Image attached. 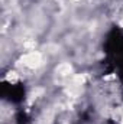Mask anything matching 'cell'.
<instances>
[{
	"label": "cell",
	"instance_id": "obj_1",
	"mask_svg": "<svg viewBox=\"0 0 123 124\" xmlns=\"http://www.w3.org/2000/svg\"><path fill=\"white\" fill-rule=\"evenodd\" d=\"M20 61L23 63V66H26L29 69H35L44 63V55L41 52H36V51H29L26 55L22 56Z\"/></svg>",
	"mask_w": 123,
	"mask_h": 124
},
{
	"label": "cell",
	"instance_id": "obj_2",
	"mask_svg": "<svg viewBox=\"0 0 123 124\" xmlns=\"http://www.w3.org/2000/svg\"><path fill=\"white\" fill-rule=\"evenodd\" d=\"M57 78L60 81H71L72 78V68L70 63H62L57 68Z\"/></svg>",
	"mask_w": 123,
	"mask_h": 124
},
{
	"label": "cell",
	"instance_id": "obj_3",
	"mask_svg": "<svg viewBox=\"0 0 123 124\" xmlns=\"http://www.w3.org/2000/svg\"><path fill=\"white\" fill-rule=\"evenodd\" d=\"M122 124H123V120H122Z\"/></svg>",
	"mask_w": 123,
	"mask_h": 124
}]
</instances>
